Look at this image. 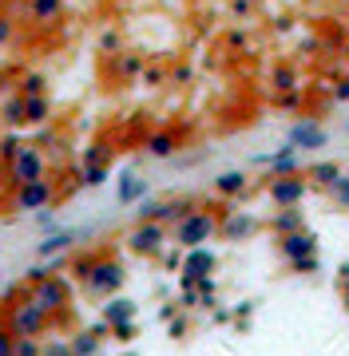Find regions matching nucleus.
<instances>
[{
  "label": "nucleus",
  "instance_id": "nucleus-29",
  "mask_svg": "<svg viewBox=\"0 0 349 356\" xmlns=\"http://www.w3.org/2000/svg\"><path fill=\"white\" fill-rule=\"evenodd\" d=\"M13 353L16 356H40V341L36 337H13Z\"/></svg>",
  "mask_w": 349,
  "mask_h": 356
},
{
  "label": "nucleus",
  "instance_id": "nucleus-16",
  "mask_svg": "<svg viewBox=\"0 0 349 356\" xmlns=\"http://www.w3.org/2000/svg\"><path fill=\"white\" fill-rule=\"evenodd\" d=\"M250 191V178L242 175V170H222L219 178H215V194H222V198H238V194Z\"/></svg>",
  "mask_w": 349,
  "mask_h": 356
},
{
  "label": "nucleus",
  "instance_id": "nucleus-10",
  "mask_svg": "<svg viewBox=\"0 0 349 356\" xmlns=\"http://www.w3.org/2000/svg\"><path fill=\"white\" fill-rule=\"evenodd\" d=\"M52 202H56L52 178H40V182H24V186H16V210H48Z\"/></svg>",
  "mask_w": 349,
  "mask_h": 356
},
{
  "label": "nucleus",
  "instance_id": "nucleus-41",
  "mask_svg": "<svg viewBox=\"0 0 349 356\" xmlns=\"http://www.w3.org/2000/svg\"><path fill=\"white\" fill-rule=\"evenodd\" d=\"M250 309H254V301H242V305L234 309V317H250Z\"/></svg>",
  "mask_w": 349,
  "mask_h": 356
},
{
  "label": "nucleus",
  "instance_id": "nucleus-4",
  "mask_svg": "<svg viewBox=\"0 0 349 356\" xmlns=\"http://www.w3.org/2000/svg\"><path fill=\"white\" fill-rule=\"evenodd\" d=\"M123 277H127V273H123V266H119L116 257H100L84 285H88V293H95V297H116Z\"/></svg>",
  "mask_w": 349,
  "mask_h": 356
},
{
  "label": "nucleus",
  "instance_id": "nucleus-32",
  "mask_svg": "<svg viewBox=\"0 0 349 356\" xmlns=\"http://www.w3.org/2000/svg\"><path fill=\"white\" fill-rule=\"evenodd\" d=\"M329 194H334V202H337V206H346V210H349V178H346V175H341L334 186H329Z\"/></svg>",
  "mask_w": 349,
  "mask_h": 356
},
{
  "label": "nucleus",
  "instance_id": "nucleus-24",
  "mask_svg": "<svg viewBox=\"0 0 349 356\" xmlns=\"http://www.w3.org/2000/svg\"><path fill=\"white\" fill-rule=\"evenodd\" d=\"M76 242V229H60V234H52L48 242H40V257H52V254H64L68 245Z\"/></svg>",
  "mask_w": 349,
  "mask_h": 356
},
{
  "label": "nucleus",
  "instance_id": "nucleus-14",
  "mask_svg": "<svg viewBox=\"0 0 349 356\" xmlns=\"http://www.w3.org/2000/svg\"><path fill=\"white\" fill-rule=\"evenodd\" d=\"M143 151L151 154V159H171V154L179 151V131H151L143 139Z\"/></svg>",
  "mask_w": 349,
  "mask_h": 356
},
{
  "label": "nucleus",
  "instance_id": "nucleus-13",
  "mask_svg": "<svg viewBox=\"0 0 349 356\" xmlns=\"http://www.w3.org/2000/svg\"><path fill=\"white\" fill-rule=\"evenodd\" d=\"M297 154L302 151H294V147H290V143H286V147H278V151L274 154H262L258 163L262 166H270V175H297Z\"/></svg>",
  "mask_w": 349,
  "mask_h": 356
},
{
  "label": "nucleus",
  "instance_id": "nucleus-6",
  "mask_svg": "<svg viewBox=\"0 0 349 356\" xmlns=\"http://www.w3.org/2000/svg\"><path fill=\"white\" fill-rule=\"evenodd\" d=\"M306 191H310V178H302V175H270V186H266V194H270V202L278 210L297 206L306 198Z\"/></svg>",
  "mask_w": 349,
  "mask_h": 356
},
{
  "label": "nucleus",
  "instance_id": "nucleus-39",
  "mask_svg": "<svg viewBox=\"0 0 349 356\" xmlns=\"http://www.w3.org/2000/svg\"><path fill=\"white\" fill-rule=\"evenodd\" d=\"M171 337H175V341H183V337H187V317H175V321H171Z\"/></svg>",
  "mask_w": 349,
  "mask_h": 356
},
{
  "label": "nucleus",
  "instance_id": "nucleus-17",
  "mask_svg": "<svg viewBox=\"0 0 349 356\" xmlns=\"http://www.w3.org/2000/svg\"><path fill=\"white\" fill-rule=\"evenodd\" d=\"M64 4L68 0H28V16H32L36 24H56V20L64 16Z\"/></svg>",
  "mask_w": 349,
  "mask_h": 356
},
{
  "label": "nucleus",
  "instance_id": "nucleus-7",
  "mask_svg": "<svg viewBox=\"0 0 349 356\" xmlns=\"http://www.w3.org/2000/svg\"><path fill=\"white\" fill-rule=\"evenodd\" d=\"M127 245H131V254H143V257L163 254V245H167V226H163V222H139V226L127 234Z\"/></svg>",
  "mask_w": 349,
  "mask_h": 356
},
{
  "label": "nucleus",
  "instance_id": "nucleus-37",
  "mask_svg": "<svg viewBox=\"0 0 349 356\" xmlns=\"http://www.w3.org/2000/svg\"><path fill=\"white\" fill-rule=\"evenodd\" d=\"M100 48H104L107 56H116V48H119V28H107L104 40H100Z\"/></svg>",
  "mask_w": 349,
  "mask_h": 356
},
{
  "label": "nucleus",
  "instance_id": "nucleus-34",
  "mask_svg": "<svg viewBox=\"0 0 349 356\" xmlns=\"http://www.w3.org/2000/svg\"><path fill=\"white\" fill-rule=\"evenodd\" d=\"M13 36H16V20L8 13H0V48H4V44H13Z\"/></svg>",
  "mask_w": 349,
  "mask_h": 356
},
{
  "label": "nucleus",
  "instance_id": "nucleus-20",
  "mask_svg": "<svg viewBox=\"0 0 349 356\" xmlns=\"http://www.w3.org/2000/svg\"><path fill=\"white\" fill-rule=\"evenodd\" d=\"M104 321H107V325L135 321V301H131V297H111V301L104 305Z\"/></svg>",
  "mask_w": 349,
  "mask_h": 356
},
{
  "label": "nucleus",
  "instance_id": "nucleus-11",
  "mask_svg": "<svg viewBox=\"0 0 349 356\" xmlns=\"http://www.w3.org/2000/svg\"><path fill=\"white\" fill-rule=\"evenodd\" d=\"M258 218L246 214V210H226V214L219 218V234L226 238V242H246L250 234H258Z\"/></svg>",
  "mask_w": 349,
  "mask_h": 356
},
{
  "label": "nucleus",
  "instance_id": "nucleus-42",
  "mask_svg": "<svg viewBox=\"0 0 349 356\" xmlns=\"http://www.w3.org/2000/svg\"><path fill=\"white\" fill-rule=\"evenodd\" d=\"M231 317H234L231 309H215V321H219V325H226V321H231Z\"/></svg>",
  "mask_w": 349,
  "mask_h": 356
},
{
  "label": "nucleus",
  "instance_id": "nucleus-44",
  "mask_svg": "<svg viewBox=\"0 0 349 356\" xmlns=\"http://www.w3.org/2000/svg\"><path fill=\"white\" fill-rule=\"evenodd\" d=\"M282 4H290V8H297V4H302V0H282Z\"/></svg>",
  "mask_w": 349,
  "mask_h": 356
},
{
  "label": "nucleus",
  "instance_id": "nucleus-25",
  "mask_svg": "<svg viewBox=\"0 0 349 356\" xmlns=\"http://www.w3.org/2000/svg\"><path fill=\"white\" fill-rule=\"evenodd\" d=\"M111 159V147H107V139H95L84 147V154H79V163L84 166H95V163H107Z\"/></svg>",
  "mask_w": 349,
  "mask_h": 356
},
{
  "label": "nucleus",
  "instance_id": "nucleus-8",
  "mask_svg": "<svg viewBox=\"0 0 349 356\" xmlns=\"http://www.w3.org/2000/svg\"><path fill=\"white\" fill-rule=\"evenodd\" d=\"M286 143H290L294 151H322L325 143H329V135H325V127L318 119H297V123H290V131H286Z\"/></svg>",
  "mask_w": 349,
  "mask_h": 356
},
{
  "label": "nucleus",
  "instance_id": "nucleus-26",
  "mask_svg": "<svg viewBox=\"0 0 349 356\" xmlns=\"http://www.w3.org/2000/svg\"><path fill=\"white\" fill-rule=\"evenodd\" d=\"M20 147H24V139H20L16 131H8V135H0V163L8 166V163L16 159V154H20Z\"/></svg>",
  "mask_w": 349,
  "mask_h": 356
},
{
  "label": "nucleus",
  "instance_id": "nucleus-33",
  "mask_svg": "<svg viewBox=\"0 0 349 356\" xmlns=\"http://www.w3.org/2000/svg\"><path fill=\"white\" fill-rule=\"evenodd\" d=\"M111 337H116V341H135L139 329H135V321H119V325H111Z\"/></svg>",
  "mask_w": 349,
  "mask_h": 356
},
{
  "label": "nucleus",
  "instance_id": "nucleus-28",
  "mask_svg": "<svg viewBox=\"0 0 349 356\" xmlns=\"http://www.w3.org/2000/svg\"><path fill=\"white\" fill-rule=\"evenodd\" d=\"M4 123L8 127H24V103H20V95H13L4 103Z\"/></svg>",
  "mask_w": 349,
  "mask_h": 356
},
{
  "label": "nucleus",
  "instance_id": "nucleus-18",
  "mask_svg": "<svg viewBox=\"0 0 349 356\" xmlns=\"http://www.w3.org/2000/svg\"><path fill=\"white\" fill-rule=\"evenodd\" d=\"M147 198V178H139L135 170H127V175L119 178V202L123 206H135Z\"/></svg>",
  "mask_w": 349,
  "mask_h": 356
},
{
  "label": "nucleus",
  "instance_id": "nucleus-22",
  "mask_svg": "<svg viewBox=\"0 0 349 356\" xmlns=\"http://www.w3.org/2000/svg\"><path fill=\"white\" fill-rule=\"evenodd\" d=\"M16 95L20 99H28V95H48V79L40 76V72H24L20 83H16Z\"/></svg>",
  "mask_w": 349,
  "mask_h": 356
},
{
  "label": "nucleus",
  "instance_id": "nucleus-5",
  "mask_svg": "<svg viewBox=\"0 0 349 356\" xmlns=\"http://www.w3.org/2000/svg\"><path fill=\"white\" fill-rule=\"evenodd\" d=\"M219 269V254L210 245H194L183 254V266H179V285H194L199 277H210Z\"/></svg>",
  "mask_w": 349,
  "mask_h": 356
},
{
  "label": "nucleus",
  "instance_id": "nucleus-19",
  "mask_svg": "<svg viewBox=\"0 0 349 356\" xmlns=\"http://www.w3.org/2000/svg\"><path fill=\"white\" fill-rule=\"evenodd\" d=\"M270 229L278 234V238L294 234V229H306V222H302V210H297V206H286V210H278V214L270 218Z\"/></svg>",
  "mask_w": 349,
  "mask_h": 356
},
{
  "label": "nucleus",
  "instance_id": "nucleus-1",
  "mask_svg": "<svg viewBox=\"0 0 349 356\" xmlns=\"http://www.w3.org/2000/svg\"><path fill=\"white\" fill-rule=\"evenodd\" d=\"M215 234H219V218L210 214V210H191L183 222H175V242H179L183 250L207 245Z\"/></svg>",
  "mask_w": 349,
  "mask_h": 356
},
{
  "label": "nucleus",
  "instance_id": "nucleus-36",
  "mask_svg": "<svg viewBox=\"0 0 349 356\" xmlns=\"http://www.w3.org/2000/svg\"><path fill=\"white\" fill-rule=\"evenodd\" d=\"M329 91H334V99H337V103H346V107H349V76L334 79V88H329Z\"/></svg>",
  "mask_w": 349,
  "mask_h": 356
},
{
  "label": "nucleus",
  "instance_id": "nucleus-15",
  "mask_svg": "<svg viewBox=\"0 0 349 356\" xmlns=\"http://www.w3.org/2000/svg\"><path fill=\"white\" fill-rule=\"evenodd\" d=\"M24 103V127H40L52 119V95H28Z\"/></svg>",
  "mask_w": 349,
  "mask_h": 356
},
{
  "label": "nucleus",
  "instance_id": "nucleus-23",
  "mask_svg": "<svg viewBox=\"0 0 349 356\" xmlns=\"http://www.w3.org/2000/svg\"><path fill=\"white\" fill-rule=\"evenodd\" d=\"M341 175H346V170H341L337 163H329V159H325V163H318V166H310V182H318V186H325V191H329Z\"/></svg>",
  "mask_w": 349,
  "mask_h": 356
},
{
  "label": "nucleus",
  "instance_id": "nucleus-40",
  "mask_svg": "<svg viewBox=\"0 0 349 356\" xmlns=\"http://www.w3.org/2000/svg\"><path fill=\"white\" fill-rule=\"evenodd\" d=\"M171 79H175V83H187V79H191V67H175V72H171Z\"/></svg>",
  "mask_w": 349,
  "mask_h": 356
},
{
  "label": "nucleus",
  "instance_id": "nucleus-9",
  "mask_svg": "<svg viewBox=\"0 0 349 356\" xmlns=\"http://www.w3.org/2000/svg\"><path fill=\"white\" fill-rule=\"evenodd\" d=\"M32 301H36L48 317L60 313V309H68V281L56 277V273H52V277H44L40 285H32Z\"/></svg>",
  "mask_w": 349,
  "mask_h": 356
},
{
  "label": "nucleus",
  "instance_id": "nucleus-2",
  "mask_svg": "<svg viewBox=\"0 0 349 356\" xmlns=\"http://www.w3.org/2000/svg\"><path fill=\"white\" fill-rule=\"evenodd\" d=\"M40 178H48V154L40 151L36 143H24L20 154L8 163V182L24 186V182H40Z\"/></svg>",
  "mask_w": 349,
  "mask_h": 356
},
{
  "label": "nucleus",
  "instance_id": "nucleus-43",
  "mask_svg": "<svg viewBox=\"0 0 349 356\" xmlns=\"http://www.w3.org/2000/svg\"><path fill=\"white\" fill-rule=\"evenodd\" d=\"M4 182H8V166L0 163V186H4Z\"/></svg>",
  "mask_w": 349,
  "mask_h": 356
},
{
  "label": "nucleus",
  "instance_id": "nucleus-45",
  "mask_svg": "<svg viewBox=\"0 0 349 356\" xmlns=\"http://www.w3.org/2000/svg\"><path fill=\"white\" fill-rule=\"evenodd\" d=\"M123 356H139V353H123Z\"/></svg>",
  "mask_w": 349,
  "mask_h": 356
},
{
  "label": "nucleus",
  "instance_id": "nucleus-30",
  "mask_svg": "<svg viewBox=\"0 0 349 356\" xmlns=\"http://www.w3.org/2000/svg\"><path fill=\"white\" fill-rule=\"evenodd\" d=\"M139 79H143V83H151V88H159V83H167V67H151V64H143Z\"/></svg>",
  "mask_w": 349,
  "mask_h": 356
},
{
  "label": "nucleus",
  "instance_id": "nucleus-35",
  "mask_svg": "<svg viewBox=\"0 0 349 356\" xmlns=\"http://www.w3.org/2000/svg\"><path fill=\"white\" fill-rule=\"evenodd\" d=\"M318 269V254L313 257H297V261H290V273H313Z\"/></svg>",
  "mask_w": 349,
  "mask_h": 356
},
{
  "label": "nucleus",
  "instance_id": "nucleus-12",
  "mask_svg": "<svg viewBox=\"0 0 349 356\" xmlns=\"http://www.w3.org/2000/svg\"><path fill=\"white\" fill-rule=\"evenodd\" d=\"M278 250H282L286 261H297V257H313V254H318V238H313L310 229H294V234L278 238Z\"/></svg>",
  "mask_w": 349,
  "mask_h": 356
},
{
  "label": "nucleus",
  "instance_id": "nucleus-27",
  "mask_svg": "<svg viewBox=\"0 0 349 356\" xmlns=\"http://www.w3.org/2000/svg\"><path fill=\"white\" fill-rule=\"evenodd\" d=\"M79 178H84V186H104V182H107V163L79 166Z\"/></svg>",
  "mask_w": 349,
  "mask_h": 356
},
{
  "label": "nucleus",
  "instance_id": "nucleus-46",
  "mask_svg": "<svg viewBox=\"0 0 349 356\" xmlns=\"http://www.w3.org/2000/svg\"><path fill=\"white\" fill-rule=\"evenodd\" d=\"M346 178H349V170H346Z\"/></svg>",
  "mask_w": 349,
  "mask_h": 356
},
{
  "label": "nucleus",
  "instance_id": "nucleus-31",
  "mask_svg": "<svg viewBox=\"0 0 349 356\" xmlns=\"http://www.w3.org/2000/svg\"><path fill=\"white\" fill-rule=\"evenodd\" d=\"M40 356H76V353H72V341H48L40 344Z\"/></svg>",
  "mask_w": 349,
  "mask_h": 356
},
{
  "label": "nucleus",
  "instance_id": "nucleus-21",
  "mask_svg": "<svg viewBox=\"0 0 349 356\" xmlns=\"http://www.w3.org/2000/svg\"><path fill=\"white\" fill-rule=\"evenodd\" d=\"M116 72H119V79H139L143 56L139 51H116Z\"/></svg>",
  "mask_w": 349,
  "mask_h": 356
},
{
  "label": "nucleus",
  "instance_id": "nucleus-38",
  "mask_svg": "<svg viewBox=\"0 0 349 356\" xmlns=\"http://www.w3.org/2000/svg\"><path fill=\"white\" fill-rule=\"evenodd\" d=\"M0 356H16L13 353V332L8 329H0Z\"/></svg>",
  "mask_w": 349,
  "mask_h": 356
},
{
  "label": "nucleus",
  "instance_id": "nucleus-3",
  "mask_svg": "<svg viewBox=\"0 0 349 356\" xmlns=\"http://www.w3.org/2000/svg\"><path fill=\"white\" fill-rule=\"evenodd\" d=\"M4 329L13 332V337H40V332L48 329V313L28 297V301H16L13 309H8V325Z\"/></svg>",
  "mask_w": 349,
  "mask_h": 356
}]
</instances>
